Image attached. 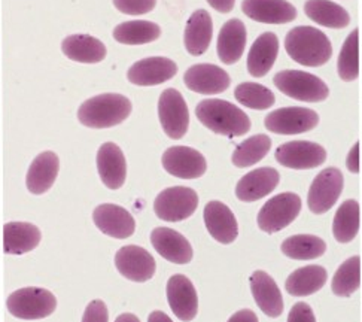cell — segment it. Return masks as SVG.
<instances>
[{"label": "cell", "instance_id": "6da1fadb", "mask_svg": "<svg viewBox=\"0 0 362 322\" xmlns=\"http://www.w3.org/2000/svg\"><path fill=\"white\" fill-rule=\"evenodd\" d=\"M132 109L133 105L125 96L105 93L83 102L78 109V120L88 129H110L127 120Z\"/></svg>", "mask_w": 362, "mask_h": 322}, {"label": "cell", "instance_id": "7a4b0ae2", "mask_svg": "<svg viewBox=\"0 0 362 322\" xmlns=\"http://www.w3.org/2000/svg\"><path fill=\"white\" fill-rule=\"evenodd\" d=\"M285 48L292 60L305 67L324 66L332 55V45L327 35L310 25L291 29L285 38Z\"/></svg>", "mask_w": 362, "mask_h": 322}, {"label": "cell", "instance_id": "3957f363", "mask_svg": "<svg viewBox=\"0 0 362 322\" xmlns=\"http://www.w3.org/2000/svg\"><path fill=\"white\" fill-rule=\"evenodd\" d=\"M196 117L211 132L222 136H243L250 130V120L242 109L221 99L202 100Z\"/></svg>", "mask_w": 362, "mask_h": 322}, {"label": "cell", "instance_id": "277c9868", "mask_svg": "<svg viewBox=\"0 0 362 322\" xmlns=\"http://www.w3.org/2000/svg\"><path fill=\"white\" fill-rule=\"evenodd\" d=\"M6 307L9 314L18 319H45L57 309V299L45 288L25 287L9 294Z\"/></svg>", "mask_w": 362, "mask_h": 322}, {"label": "cell", "instance_id": "5b68a950", "mask_svg": "<svg viewBox=\"0 0 362 322\" xmlns=\"http://www.w3.org/2000/svg\"><path fill=\"white\" fill-rule=\"evenodd\" d=\"M273 82L285 96L305 103L324 102L329 96V88L321 78L303 71H281Z\"/></svg>", "mask_w": 362, "mask_h": 322}, {"label": "cell", "instance_id": "8992f818", "mask_svg": "<svg viewBox=\"0 0 362 322\" xmlns=\"http://www.w3.org/2000/svg\"><path fill=\"white\" fill-rule=\"evenodd\" d=\"M301 212V199L296 192H282L274 195L258 212V227L267 234L286 229Z\"/></svg>", "mask_w": 362, "mask_h": 322}, {"label": "cell", "instance_id": "52a82bcc", "mask_svg": "<svg viewBox=\"0 0 362 322\" xmlns=\"http://www.w3.org/2000/svg\"><path fill=\"white\" fill-rule=\"evenodd\" d=\"M199 207V194L188 187L163 190L154 202L156 215L167 222L188 219Z\"/></svg>", "mask_w": 362, "mask_h": 322}, {"label": "cell", "instance_id": "ba28073f", "mask_svg": "<svg viewBox=\"0 0 362 322\" xmlns=\"http://www.w3.org/2000/svg\"><path fill=\"white\" fill-rule=\"evenodd\" d=\"M158 118L163 132L170 139H182L189 127V110L184 96L175 88H167L158 100Z\"/></svg>", "mask_w": 362, "mask_h": 322}, {"label": "cell", "instance_id": "9c48e42d", "mask_svg": "<svg viewBox=\"0 0 362 322\" xmlns=\"http://www.w3.org/2000/svg\"><path fill=\"white\" fill-rule=\"evenodd\" d=\"M344 185V178L337 167H328L313 179L309 194L308 205L310 212L315 215H322L331 211L332 206L337 203Z\"/></svg>", "mask_w": 362, "mask_h": 322}, {"label": "cell", "instance_id": "30bf717a", "mask_svg": "<svg viewBox=\"0 0 362 322\" xmlns=\"http://www.w3.org/2000/svg\"><path fill=\"white\" fill-rule=\"evenodd\" d=\"M264 124L276 134H300L313 130L319 124V115L309 108L289 106L270 112Z\"/></svg>", "mask_w": 362, "mask_h": 322}, {"label": "cell", "instance_id": "8fae6325", "mask_svg": "<svg viewBox=\"0 0 362 322\" xmlns=\"http://www.w3.org/2000/svg\"><path fill=\"white\" fill-rule=\"evenodd\" d=\"M115 268L125 279L142 284L154 277L157 263L145 248L127 245L117 251Z\"/></svg>", "mask_w": 362, "mask_h": 322}, {"label": "cell", "instance_id": "7c38bea8", "mask_svg": "<svg viewBox=\"0 0 362 322\" xmlns=\"http://www.w3.org/2000/svg\"><path fill=\"white\" fill-rule=\"evenodd\" d=\"M277 163L288 169L309 171L322 166L327 160V151L322 145L309 141H292L276 149Z\"/></svg>", "mask_w": 362, "mask_h": 322}, {"label": "cell", "instance_id": "4fadbf2b", "mask_svg": "<svg viewBox=\"0 0 362 322\" xmlns=\"http://www.w3.org/2000/svg\"><path fill=\"white\" fill-rule=\"evenodd\" d=\"M161 163L167 173L180 179L202 178L207 169L203 154L189 146H172L165 149Z\"/></svg>", "mask_w": 362, "mask_h": 322}, {"label": "cell", "instance_id": "5bb4252c", "mask_svg": "<svg viewBox=\"0 0 362 322\" xmlns=\"http://www.w3.org/2000/svg\"><path fill=\"white\" fill-rule=\"evenodd\" d=\"M93 222L103 234L114 239H129L136 231L133 215L118 205L103 203L93 211Z\"/></svg>", "mask_w": 362, "mask_h": 322}, {"label": "cell", "instance_id": "9a60e30c", "mask_svg": "<svg viewBox=\"0 0 362 322\" xmlns=\"http://www.w3.org/2000/svg\"><path fill=\"white\" fill-rule=\"evenodd\" d=\"M184 82L188 90L197 94H219L224 93L231 84L230 75L219 66L202 63L191 66L184 75Z\"/></svg>", "mask_w": 362, "mask_h": 322}, {"label": "cell", "instance_id": "2e32d148", "mask_svg": "<svg viewBox=\"0 0 362 322\" xmlns=\"http://www.w3.org/2000/svg\"><path fill=\"white\" fill-rule=\"evenodd\" d=\"M167 300L172 312L184 322H189L197 316L199 296L192 282L184 275H173L167 282Z\"/></svg>", "mask_w": 362, "mask_h": 322}, {"label": "cell", "instance_id": "e0dca14e", "mask_svg": "<svg viewBox=\"0 0 362 322\" xmlns=\"http://www.w3.org/2000/svg\"><path fill=\"white\" fill-rule=\"evenodd\" d=\"M177 66L167 57H148L139 60L127 71V79L139 87H154L172 79Z\"/></svg>", "mask_w": 362, "mask_h": 322}, {"label": "cell", "instance_id": "ac0fdd59", "mask_svg": "<svg viewBox=\"0 0 362 322\" xmlns=\"http://www.w3.org/2000/svg\"><path fill=\"white\" fill-rule=\"evenodd\" d=\"M206 229L222 245L233 243L239 236V224L231 209L222 202L212 200L204 207Z\"/></svg>", "mask_w": 362, "mask_h": 322}, {"label": "cell", "instance_id": "d6986e66", "mask_svg": "<svg viewBox=\"0 0 362 322\" xmlns=\"http://www.w3.org/2000/svg\"><path fill=\"white\" fill-rule=\"evenodd\" d=\"M97 172L109 190H119L124 185L127 178V161L117 144L106 142L97 151Z\"/></svg>", "mask_w": 362, "mask_h": 322}, {"label": "cell", "instance_id": "ffe728a7", "mask_svg": "<svg viewBox=\"0 0 362 322\" xmlns=\"http://www.w3.org/2000/svg\"><path fill=\"white\" fill-rule=\"evenodd\" d=\"M242 11L250 20L264 24H286L297 18L296 6L286 0H243Z\"/></svg>", "mask_w": 362, "mask_h": 322}, {"label": "cell", "instance_id": "44dd1931", "mask_svg": "<svg viewBox=\"0 0 362 322\" xmlns=\"http://www.w3.org/2000/svg\"><path fill=\"white\" fill-rule=\"evenodd\" d=\"M281 175L273 167H261L246 173L235 185V197L240 202L250 203L266 197L279 185Z\"/></svg>", "mask_w": 362, "mask_h": 322}, {"label": "cell", "instance_id": "7402d4cb", "mask_svg": "<svg viewBox=\"0 0 362 322\" xmlns=\"http://www.w3.org/2000/svg\"><path fill=\"white\" fill-rule=\"evenodd\" d=\"M151 243L158 254L173 264H188L192 260V246L180 233L157 227L151 231Z\"/></svg>", "mask_w": 362, "mask_h": 322}, {"label": "cell", "instance_id": "603a6c76", "mask_svg": "<svg viewBox=\"0 0 362 322\" xmlns=\"http://www.w3.org/2000/svg\"><path fill=\"white\" fill-rule=\"evenodd\" d=\"M60 172V159L52 151H44L32 161L25 176V187L32 194L40 195L49 191Z\"/></svg>", "mask_w": 362, "mask_h": 322}, {"label": "cell", "instance_id": "cb8c5ba5", "mask_svg": "<svg viewBox=\"0 0 362 322\" xmlns=\"http://www.w3.org/2000/svg\"><path fill=\"white\" fill-rule=\"evenodd\" d=\"M249 282L259 309L270 318H279L284 314V299L274 279L266 272L255 270Z\"/></svg>", "mask_w": 362, "mask_h": 322}, {"label": "cell", "instance_id": "d4e9b609", "mask_svg": "<svg viewBox=\"0 0 362 322\" xmlns=\"http://www.w3.org/2000/svg\"><path fill=\"white\" fill-rule=\"evenodd\" d=\"M42 233L30 222H6L4 227V251L8 255H24L39 246Z\"/></svg>", "mask_w": 362, "mask_h": 322}, {"label": "cell", "instance_id": "484cf974", "mask_svg": "<svg viewBox=\"0 0 362 322\" xmlns=\"http://www.w3.org/2000/svg\"><path fill=\"white\" fill-rule=\"evenodd\" d=\"M246 27L239 18H231L221 27L218 35V57L224 64H235L245 52Z\"/></svg>", "mask_w": 362, "mask_h": 322}, {"label": "cell", "instance_id": "4316f807", "mask_svg": "<svg viewBox=\"0 0 362 322\" xmlns=\"http://www.w3.org/2000/svg\"><path fill=\"white\" fill-rule=\"evenodd\" d=\"M62 51L69 60L95 64L106 59V47L100 39L90 35H71L62 42Z\"/></svg>", "mask_w": 362, "mask_h": 322}, {"label": "cell", "instance_id": "83f0119b", "mask_svg": "<svg viewBox=\"0 0 362 322\" xmlns=\"http://www.w3.org/2000/svg\"><path fill=\"white\" fill-rule=\"evenodd\" d=\"M279 54V38L273 32H266L257 38L247 54V72L254 78L266 76Z\"/></svg>", "mask_w": 362, "mask_h": 322}, {"label": "cell", "instance_id": "f1b7e54d", "mask_svg": "<svg viewBox=\"0 0 362 322\" xmlns=\"http://www.w3.org/2000/svg\"><path fill=\"white\" fill-rule=\"evenodd\" d=\"M214 38V21L211 13L204 9H199L189 17L185 33H184V45L188 54L197 57L203 55Z\"/></svg>", "mask_w": 362, "mask_h": 322}, {"label": "cell", "instance_id": "f546056e", "mask_svg": "<svg viewBox=\"0 0 362 322\" xmlns=\"http://www.w3.org/2000/svg\"><path fill=\"white\" fill-rule=\"evenodd\" d=\"M328 273L322 265H305L292 272L285 281L286 292L294 297H308L322 289L327 284Z\"/></svg>", "mask_w": 362, "mask_h": 322}, {"label": "cell", "instance_id": "4dcf8cb0", "mask_svg": "<svg viewBox=\"0 0 362 322\" xmlns=\"http://www.w3.org/2000/svg\"><path fill=\"white\" fill-rule=\"evenodd\" d=\"M304 12L312 21L328 29H344L351 23L349 12L331 0H308Z\"/></svg>", "mask_w": 362, "mask_h": 322}, {"label": "cell", "instance_id": "1f68e13d", "mask_svg": "<svg viewBox=\"0 0 362 322\" xmlns=\"http://www.w3.org/2000/svg\"><path fill=\"white\" fill-rule=\"evenodd\" d=\"M114 39L122 45H145L151 42L157 40L161 36L160 25L145 21V20H134L125 21L118 24L114 29Z\"/></svg>", "mask_w": 362, "mask_h": 322}, {"label": "cell", "instance_id": "d6a6232c", "mask_svg": "<svg viewBox=\"0 0 362 322\" xmlns=\"http://www.w3.org/2000/svg\"><path fill=\"white\" fill-rule=\"evenodd\" d=\"M281 251L288 258L308 261L322 257L327 251V243L317 236L296 234L282 242Z\"/></svg>", "mask_w": 362, "mask_h": 322}, {"label": "cell", "instance_id": "836d02e7", "mask_svg": "<svg viewBox=\"0 0 362 322\" xmlns=\"http://www.w3.org/2000/svg\"><path fill=\"white\" fill-rule=\"evenodd\" d=\"M359 203L354 199L346 200L337 209L332 221V234L339 243H349L359 231Z\"/></svg>", "mask_w": 362, "mask_h": 322}, {"label": "cell", "instance_id": "e575fe53", "mask_svg": "<svg viewBox=\"0 0 362 322\" xmlns=\"http://www.w3.org/2000/svg\"><path fill=\"white\" fill-rule=\"evenodd\" d=\"M272 148V139L267 134H255L246 139L234 149L231 161L235 167H250L266 159Z\"/></svg>", "mask_w": 362, "mask_h": 322}, {"label": "cell", "instance_id": "d590c367", "mask_svg": "<svg viewBox=\"0 0 362 322\" xmlns=\"http://www.w3.org/2000/svg\"><path fill=\"white\" fill-rule=\"evenodd\" d=\"M361 287V258L359 255L346 260L334 273L331 289L337 297H351Z\"/></svg>", "mask_w": 362, "mask_h": 322}, {"label": "cell", "instance_id": "8d00e7d4", "mask_svg": "<svg viewBox=\"0 0 362 322\" xmlns=\"http://www.w3.org/2000/svg\"><path fill=\"white\" fill-rule=\"evenodd\" d=\"M234 97L240 105L255 110L270 109L276 102L273 91L257 82L239 84L234 90Z\"/></svg>", "mask_w": 362, "mask_h": 322}, {"label": "cell", "instance_id": "74e56055", "mask_svg": "<svg viewBox=\"0 0 362 322\" xmlns=\"http://www.w3.org/2000/svg\"><path fill=\"white\" fill-rule=\"evenodd\" d=\"M358 29L352 30V33L346 38L341 47L339 62H337V72L339 76L351 82L355 81L359 75V35Z\"/></svg>", "mask_w": 362, "mask_h": 322}, {"label": "cell", "instance_id": "f35d334b", "mask_svg": "<svg viewBox=\"0 0 362 322\" xmlns=\"http://www.w3.org/2000/svg\"><path fill=\"white\" fill-rule=\"evenodd\" d=\"M114 6L125 16H145L156 9L157 0H112Z\"/></svg>", "mask_w": 362, "mask_h": 322}, {"label": "cell", "instance_id": "ab89813d", "mask_svg": "<svg viewBox=\"0 0 362 322\" xmlns=\"http://www.w3.org/2000/svg\"><path fill=\"white\" fill-rule=\"evenodd\" d=\"M81 322H109L107 306L102 300H93L86 307Z\"/></svg>", "mask_w": 362, "mask_h": 322}, {"label": "cell", "instance_id": "60d3db41", "mask_svg": "<svg viewBox=\"0 0 362 322\" xmlns=\"http://www.w3.org/2000/svg\"><path fill=\"white\" fill-rule=\"evenodd\" d=\"M288 322H316L312 307L308 303H296L288 316Z\"/></svg>", "mask_w": 362, "mask_h": 322}, {"label": "cell", "instance_id": "b9f144b4", "mask_svg": "<svg viewBox=\"0 0 362 322\" xmlns=\"http://www.w3.org/2000/svg\"><path fill=\"white\" fill-rule=\"evenodd\" d=\"M346 166L349 172L358 173L359 172V144H355L354 148L351 149L349 156L346 159Z\"/></svg>", "mask_w": 362, "mask_h": 322}, {"label": "cell", "instance_id": "7bdbcfd3", "mask_svg": "<svg viewBox=\"0 0 362 322\" xmlns=\"http://www.w3.org/2000/svg\"><path fill=\"white\" fill-rule=\"evenodd\" d=\"M227 322H259V321L255 312H252L250 309H243V311L235 312Z\"/></svg>", "mask_w": 362, "mask_h": 322}, {"label": "cell", "instance_id": "ee69618b", "mask_svg": "<svg viewBox=\"0 0 362 322\" xmlns=\"http://www.w3.org/2000/svg\"><path fill=\"white\" fill-rule=\"evenodd\" d=\"M207 4L221 13H228L233 11L235 0H207Z\"/></svg>", "mask_w": 362, "mask_h": 322}, {"label": "cell", "instance_id": "f6af8a7d", "mask_svg": "<svg viewBox=\"0 0 362 322\" xmlns=\"http://www.w3.org/2000/svg\"><path fill=\"white\" fill-rule=\"evenodd\" d=\"M148 322H173V321L169 316H167L164 312L154 311V312H151V315L148 318Z\"/></svg>", "mask_w": 362, "mask_h": 322}, {"label": "cell", "instance_id": "bcb514c9", "mask_svg": "<svg viewBox=\"0 0 362 322\" xmlns=\"http://www.w3.org/2000/svg\"><path fill=\"white\" fill-rule=\"evenodd\" d=\"M115 322H141V319H139L134 314H122L115 319Z\"/></svg>", "mask_w": 362, "mask_h": 322}]
</instances>
